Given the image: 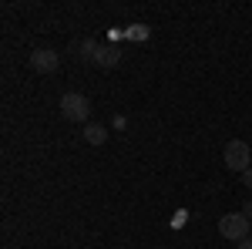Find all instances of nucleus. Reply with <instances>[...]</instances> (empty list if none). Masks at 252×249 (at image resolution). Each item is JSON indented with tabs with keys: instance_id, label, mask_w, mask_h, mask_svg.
<instances>
[{
	"instance_id": "nucleus-9",
	"label": "nucleus",
	"mask_w": 252,
	"mask_h": 249,
	"mask_svg": "<svg viewBox=\"0 0 252 249\" xmlns=\"http://www.w3.org/2000/svg\"><path fill=\"white\" fill-rule=\"evenodd\" d=\"M242 182H246V185L252 189V169H246V172H242Z\"/></svg>"
},
{
	"instance_id": "nucleus-4",
	"label": "nucleus",
	"mask_w": 252,
	"mask_h": 249,
	"mask_svg": "<svg viewBox=\"0 0 252 249\" xmlns=\"http://www.w3.org/2000/svg\"><path fill=\"white\" fill-rule=\"evenodd\" d=\"M58 64H61V58H58V51H51V47H37V51L31 54V68L40 71V74H54Z\"/></svg>"
},
{
	"instance_id": "nucleus-10",
	"label": "nucleus",
	"mask_w": 252,
	"mask_h": 249,
	"mask_svg": "<svg viewBox=\"0 0 252 249\" xmlns=\"http://www.w3.org/2000/svg\"><path fill=\"white\" fill-rule=\"evenodd\" d=\"M242 215H246V219H249V222H252V199H249V202H246V209H242Z\"/></svg>"
},
{
	"instance_id": "nucleus-1",
	"label": "nucleus",
	"mask_w": 252,
	"mask_h": 249,
	"mask_svg": "<svg viewBox=\"0 0 252 249\" xmlns=\"http://www.w3.org/2000/svg\"><path fill=\"white\" fill-rule=\"evenodd\" d=\"M222 162H225V169L229 172H246L252 162V148L249 142H242V138H232L229 145H225V155H222Z\"/></svg>"
},
{
	"instance_id": "nucleus-7",
	"label": "nucleus",
	"mask_w": 252,
	"mask_h": 249,
	"mask_svg": "<svg viewBox=\"0 0 252 249\" xmlns=\"http://www.w3.org/2000/svg\"><path fill=\"white\" fill-rule=\"evenodd\" d=\"M84 138H88L91 145H104V142H108V128H104V125H88V128H84Z\"/></svg>"
},
{
	"instance_id": "nucleus-11",
	"label": "nucleus",
	"mask_w": 252,
	"mask_h": 249,
	"mask_svg": "<svg viewBox=\"0 0 252 249\" xmlns=\"http://www.w3.org/2000/svg\"><path fill=\"white\" fill-rule=\"evenodd\" d=\"M235 249H252V239H242V243H235Z\"/></svg>"
},
{
	"instance_id": "nucleus-6",
	"label": "nucleus",
	"mask_w": 252,
	"mask_h": 249,
	"mask_svg": "<svg viewBox=\"0 0 252 249\" xmlns=\"http://www.w3.org/2000/svg\"><path fill=\"white\" fill-rule=\"evenodd\" d=\"M97 40H78V44H71V51H78V58L81 61H94V54H97Z\"/></svg>"
},
{
	"instance_id": "nucleus-8",
	"label": "nucleus",
	"mask_w": 252,
	"mask_h": 249,
	"mask_svg": "<svg viewBox=\"0 0 252 249\" xmlns=\"http://www.w3.org/2000/svg\"><path fill=\"white\" fill-rule=\"evenodd\" d=\"M125 37L128 40H148V27H145V24H131V27L125 31Z\"/></svg>"
},
{
	"instance_id": "nucleus-2",
	"label": "nucleus",
	"mask_w": 252,
	"mask_h": 249,
	"mask_svg": "<svg viewBox=\"0 0 252 249\" xmlns=\"http://www.w3.org/2000/svg\"><path fill=\"white\" fill-rule=\"evenodd\" d=\"M61 115L67 118V121H74V125H81V121L91 118V101L84 95H78V91H67V95L61 98Z\"/></svg>"
},
{
	"instance_id": "nucleus-3",
	"label": "nucleus",
	"mask_w": 252,
	"mask_h": 249,
	"mask_svg": "<svg viewBox=\"0 0 252 249\" xmlns=\"http://www.w3.org/2000/svg\"><path fill=\"white\" fill-rule=\"evenodd\" d=\"M249 229H252V222L242 215V212H229V215L219 219V232H222L229 243H242V239H249Z\"/></svg>"
},
{
	"instance_id": "nucleus-5",
	"label": "nucleus",
	"mask_w": 252,
	"mask_h": 249,
	"mask_svg": "<svg viewBox=\"0 0 252 249\" xmlns=\"http://www.w3.org/2000/svg\"><path fill=\"white\" fill-rule=\"evenodd\" d=\"M118 61H121V51L118 47H111V44H101L94 54V64H101V68H115Z\"/></svg>"
}]
</instances>
